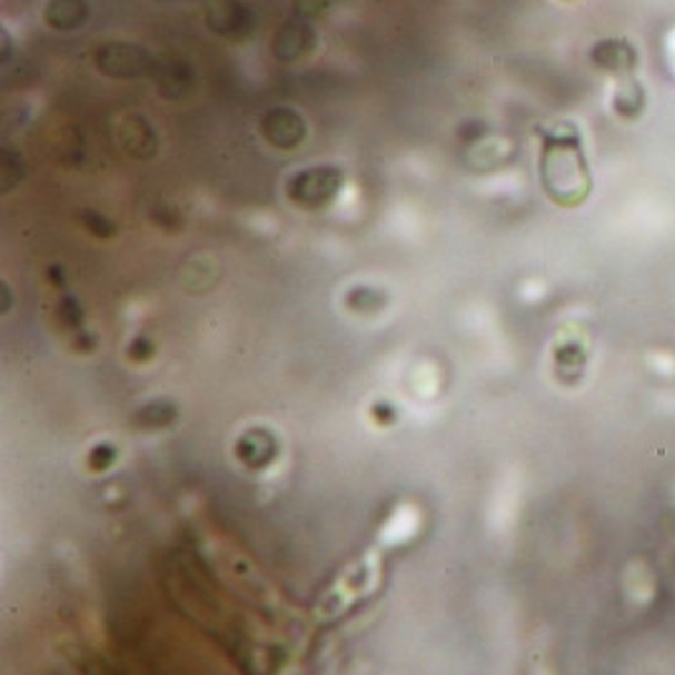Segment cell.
Segmentation results:
<instances>
[{
	"label": "cell",
	"instance_id": "6da1fadb",
	"mask_svg": "<svg viewBox=\"0 0 675 675\" xmlns=\"http://www.w3.org/2000/svg\"><path fill=\"white\" fill-rule=\"evenodd\" d=\"M544 192L562 208H577L589 198L592 175L582 152L579 132L572 125H559L544 135L542 145Z\"/></svg>",
	"mask_w": 675,
	"mask_h": 675
},
{
	"label": "cell",
	"instance_id": "7a4b0ae2",
	"mask_svg": "<svg viewBox=\"0 0 675 675\" xmlns=\"http://www.w3.org/2000/svg\"><path fill=\"white\" fill-rule=\"evenodd\" d=\"M341 172L337 168H311L294 175L289 182V198L301 208H321L337 196Z\"/></svg>",
	"mask_w": 675,
	"mask_h": 675
},
{
	"label": "cell",
	"instance_id": "3957f363",
	"mask_svg": "<svg viewBox=\"0 0 675 675\" xmlns=\"http://www.w3.org/2000/svg\"><path fill=\"white\" fill-rule=\"evenodd\" d=\"M589 61L613 77H627L637 67V51L627 39H603L589 49Z\"/></svg>",
	"mask_w": 675,
	"mask_h": 675
},
{
	"label": "cell",
	"instance_id": "277c9868",
	"mask_svg": "<svg viewBox=\"0 0 675 675\" xmlns=\"http://www.w3.org/2000/svg\"><path fill=\"white\" fill-rule=\"evenodd\" d=\"M43 18L57 31H77L87 23L89 6L87 0H49Z\"/></svg>",
	"mask_w": 675,
	"mask_h": 675
},
{
	"label": "cell",
	"instance_id": "5b68a950",
	"mask_svg": "<svg viewBox=\"0 0 675 675\" xmlns=\"http://www.w3.org/2000/svg\"><path fill=\"white\" fill-rule=\"evenodd\" d=\"M613 107H615V112H617L619 117L635 119L637 115L643 112V107H645V91H643V87L637 85L635 79L625 77V79L617 85V89H615Z\"/></svg>",
	"mask_w": 675,
	"mask_h": 675
},
{
	"label": "cell",
	"instance_id": "8992f818",
	"mask_svg": "<svg viewBox=\"0 0 675 675\" xmlns=\"http://www.w3.org/2000/svg\"><path fill=\"white\" fill-rule=\"evenodd\" d=\"M564 3H572V0H564Z\"/></svg>",
	"mask_w": 675,
	"mask_h": 675
}]
</instances>
